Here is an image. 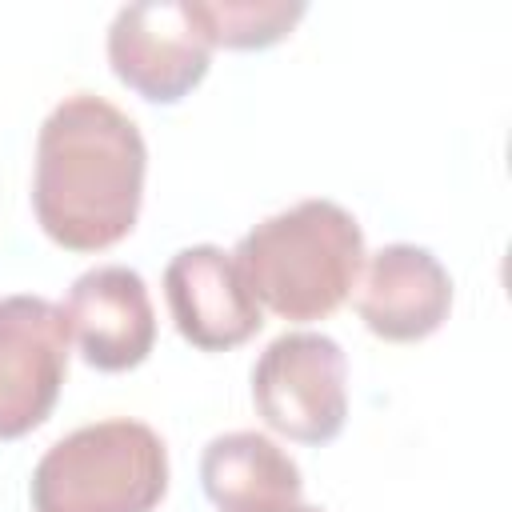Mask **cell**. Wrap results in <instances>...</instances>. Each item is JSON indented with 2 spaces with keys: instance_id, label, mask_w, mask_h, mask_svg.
<instances>
[{
  "instance_id": "obj_1",
  "label": "cell",
  "mask_w": 512,
  "mask_h": 512,
  "mask_svg": "<svg viewBox=\"0 0 512 512\" xmlns=\"http://www.w3.org/2000/svg\"><path fill=\"white\" fill-rule=\"evenodd\" d=\"M148 148L128 112L96 92L64 96L40 124L32 208L68 252L120 244L140 216Z\"/></svg>"
},
{
  "instance_id": "obj_2",
  "label": "cell",
  "mask_w": 512,
  "mask_h": 512,
  "mask_svg": "<svg viewBox=\"0 0 512 512\" xmlns=\"http://www.w3.org/2000/svg\"><path fill=\"white\" fill-rule=\"evenodd\" d=\"M256 304L284 320H324L356 288L364 232L336 200H300L260 220L232 252Z\"/></svg>"
},
{
  "instance_id": "obj_3",
  "label": "cell",
  "mask_w": 512,
  "mask_h": 512,
  "mask_svg": "<svg viewBox=\"0 0 512 512\" xmlns=\"http://www.w3.org/2000/svg\"><path fill=\"white\" fill-rule=\"evenodd\" d=\"M168 492V448L140 420H96L60 436L32 468V512H152Z\"/></svg>"
},
{
  "instance_id": "obj_4",
  "label": "cell",
  "mask_w": 512,
  "mask_h": 512,
  "mask_svg": "<svg viewBox=\"0 0 512 512\" xmlns=\"http://www.w3.org/2000/svg\"><path fill=\"white\" fill-rule=\"evenodd\" d=\"M252 404L260 420L296 440L328 444L348 420V356L324 332L276 336L252 368Z\"/></svg>"
},
{
  "instance_id": "obj_5",
  "label": "cell",
  "mask_w": 512,
  "mask_h": 512,
  "mask_svg": "<svg viewBox=\"0 0 512 512\" xmlns=\"http://www.w3.org/2000/svg\"><path fill=\"white\" fill-rule=\"evenodd\" d=\"M108 64L152 104H180L212 64V36L196 0H136L112 16Z\"/></svg>"
},
{
  "instance_id": "obj_6",
  "label": "cell",
  "mask_w": 512,
  "mask_h": 512,
  "mask_svg": "<svg viewBox=\"0 0 512 512\" xmlns=\"http://www.w3.org/2000/svg\"><path fill=\"white\" fill-rule=\"evenodd\" d=\"M68 320L44 296L0 300V440H20L48 420L68 376Z\"/></svg>"
},
{
  "instance_id": "obj_7",
  "label": "cell",
  "mask_w": 512,
  "mask_h": 512,
  "mask_svg": "<svg viewBox=\"0 0 512 512\" xmlns=\"http://www.w3.org/2000/svg\"><path fill=\"white\" fill-rule=\"evenodd\" d=\"M164 300L176 332L200 352H228L252 340L264 324L232 252L216 244L180 248L164 268Z\"/></svg>"
},
{
  "instance_id": "obj_8",
  "label": "cell",
  "mask_w": 512,
  "mask_h": 512,
  "mask_svg": "<svg viewBox=\"0 0 512 512\" xmlns=\"http://www.w3.org/2000/svg\"><path fill=\"white\" fill-rule=\"evenodd\" d=\"M80 356L100 372H128L156 344V312L148 284L128 264H96L72 280L60 304Z\"/></svg>"
},
{
  "instance_id": "obj_9",
  "label": "cell",
  "mask_w": 512,
  "mask_h": 512,
  "mask_svg": "<svg viewBox=\"0 0 512 512\" xmlns=\"http://www.w3.org/2000/svg\"><path fill=\"white\" fill-rule=\"evenodd\" d=\"M356 312L380 340H424L452 312V276L420 244H384L360 268Z\"/></svg>"
},
{
  "instance_id": "obj_10",
  "label": "cell",
  "mask_w": 512,
  "mask_h": 512,
  "mask_svg": "<svg viewBox=\"0 0 512 512\" xmlns=\"http://www.w3.org/2000/svg\"><path fill=\"white\" fill-rule=\"evenodd\" d=\"M204 496L220 512H264L296 504L304 492L296 460L264 432H224L212 436L200 456Z\"/></svg>"
},
{
  "instance_id": "obj_11",
  "label": "cell",
  "mask_w": 512,
  "mask_h": 512,
  "mask_svg": "<svg viewBox=\"0 0 512 512\" xmlns=\"http://www.w3.org/2000/svg\"><path fill=\"white\" fill-rule=\"evenodd\" d=\"M196 12L212 36V48H272L280 44L300 16V0H196Z\"/></svg>"
},
{
  "instance_id": "obj_12",
  "label": "cell",
  "mask_w": 512,
  "mask_h": 512,
  "mask_svg": "<svg viewBox=\"0 0 512 512\" xmlns=\"http://www.w3.org/2000/svg\"><path fill=\"white\" fill-rule=\"evenodd\" d=\"M264 512H324V508H316V504H280V508H264Z\"/></svg>"
}]
</instances>
